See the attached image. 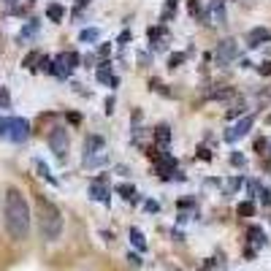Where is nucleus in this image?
I'll list each match as a JSON object with an SVG mask.
<instances>
[{"label": "nucleus", "instance_id": "24", "mask_svg": "<svg viewBox=\"0 0 271 271\" xmlns=\"http://www.w3.org/2000/svg\"><path fill=\"white\" fill-rule=\"evenodd\" d=\"M179 62H185V54H182V52H179V54H171L168 65H171V68H177V65H179Z\"/></svg>", "mask_w": 271, "mask_h": 271}, {"label": "nucleus", "instance_id": "27", "mask_svg": "<svg viewBox=\"0 0 271 271\" xmlns=\"http://www.w3.org/2000/svg\"><path fill=\"white\" fill-rule=\"evenodd\" d=\"M230 163H233V165H244V157L242 155H233V157H230Z\"/></svg>", "mask_w": 271, "mask_h": 271}, {"label": "nucleus", "instance_id": "5", "mask_svg": "<svg viewBox=\"0 0 271 271\" xmlns=\"http://www.w3.org/2000/svg\"><path fill=\"white\" fill-rule=\"evenodd\" d=\"M239 57V44L233 38H225V41L217 44V49H214V60H217V65H228V62H233Z\"/></svg>", "mask_w": 271, "mask_h": 271}, {"label": "nucleus", "instance_id": "28", "mask_svg": "<svg viewBox=\"0 0 271 271\" xmlns=\"http://www.w3.org/2000/svg\"><path fill=\"white\" fill-rule=\"evenodd\" d=\"M84 3H90V0H79V6H84Z\"/></svg>", "mask_w": 271, "mask_h": 271}, {"label": "nucleus", "instance_id": "25", "mask_svg": "<svg viewBox=\"0 0 271 271\" xmlns=\"http://www.w3.org/2000/svg\"><path fill=\"white\" fill-rule=\"evenodd\" d=\"M38 57H41V54H38V52H33V54H27V60H25V65H27V68H33V62H36Z\"/></svg>", "mask_w": 271, "mask_h": 271}, {"label": "nucleus", "instance_id": "21", "mask_svg": "<svg viewBox=\"0 0 271 271\" xmlns=\"http://www.w3.org/2000/svg\"><path fill=\"white\" fill-rule=\"evenodd\" d=\"M117 193L122 195V198H127V201H130V198L136 195V190H133L130 185H117Z\"/></svg>", "mask_w": 271, "mask_h": 271}, {"label": "nucleus", "instance_id": "1", "mask_svg": "<svg viewBox=\"0 0 271 271\" xmlns=\"http://www.w3.org/2000/svg\"><path fill=\"white\" fill-rule=\"evenodd\" d=\"M6 230L14 242H22L30 233V206L17 187L6 190Z\"/></svg>", "mask_w": 271, "mask_h": 271}, {"label": "nucleus", "instance_id": "3", "mask_svg": "<svg viewBox=\"0 0 271 271\" xmlns=\"http://www.w3.org/2000/svg\"><path fill=\"white\" fill-rule=\"evenodd\" d=\"M0 136L14 141V144H22L30 136V122L22 117H6V119H0Z\"/></svg>", "mask_w": 271, "mask_h": 271}, {"label": "nucleus", "instance_id": "19", "mask_svg": "<svg viewBox=\"0 0 271 271\" xmlns=\"http://www.w3.org/2000/svg\"><path fill=\"white\" fill-rule=\"evenodd\" d=\"M157 141H160V144L165 147V144H168V141H171V133H168V125H160V127H157Z\"/></svg>", "mask_w": 271, "mask_h": 271}, {"label": "nucleus", "instance_id": "18", "mask_svg": "<svg viewBox=\"0 0 271 271\" xmlns=\"http://www.w3.org/2000/svg\"><path fill=\"white\" fill-rule=\"evenodd\" d=\"M250 239H252V244H266V233H263L260 228H250Z\"/></svg>", "mask_w": 271, "mask_h": 271}, {"label": "nucleus", "instance_id": "4", "mask_svg": "<svg viewBox=\"0 0 271 271\" xmlns=\"http://www.w3.org/2000/svg\"><path fill=\"white\" fill-rule=\"evenodd\" d=\"M106 163V144L100 136H90L84 141V165H100Z\"/></svg>", "mask_w": 271, "mask_h": 271}, {"label": "nucleus", "instance_id": "6", "mask_svg": "<svg viewBox=\"0 0 271 271\" xmlns=\"http://www.w3.org/2000/svg\"><path fill=\"white\" fill-rule=\"evenodd\" d=\"M76 65H79V54L76 52L60 54V57L54 60V65H52V74H57L60 79H65V76H71V71H74Z\"/></svg>", "mask_w": 271, "mask_h": 271}, {"label": "nucleus", "instance_id": "17", "mask_svg": "<svg viewBox=\"0 0 271 271\" xmlns=\"http://www.w3.org/2000/svg\"><path fill=\"white\" fill-rule=\"evenodd\" d=\"M239 214H242V217H252V214H255V204L252 201H242V204H239Z\"/></svg>", "mask_w": 271, "mask_h": 271}, {"label": "nucleus", "instance_id": "10", "mask_svg": "<svg viewBox=\"0 0 271 271\" xmlns=\"http://www.w3.org/2000/svg\"><path fill=\"white\" fill-rule=\"evenodd\" d=\"M174 168H177V160H174L171 155H163V157H157V174L160 177H171Z\"/></svg>", "mask_w": 271, "mask_h": 271}, {"label": "nucleus", "instance_id": "2", "mask_svg": "<svg viewBox=\"0 0 271 271\" xmlns=\"http://www.w3.org/2000/svg\"><path fill=\"white\" fill-rule=\"evenodd\" d=\"M38 220H41V236L46 242H57L62 233V214L52 201H46L41 195L38 198Z\"/></svg>", "mask_w": 271, "mask_h": 271}, {"label": "nucleus", "instance_id": "8", "mask_svg": "<svg viewBox=\"0 0 271 271\" xmlns=\"http://www.w3.org/2000/svg\"><path fill=\"white\" fill-rule=\"evenodd\" d=\"M252 122H255V117H250V114L242 117V119H239V122H236L233 127H230L228 133H225V141H239V139H244V136L250 133Z\"/></svg>", "mask_w": 271, "mask_h": 271}, {"label": "nucleus", "instance_id": "22", "mask_svg": "<svg viewBox=\"0 0 271 271\" xmlns=\"http://www.w3.org/2000/svg\"><path fill=\"white\" fill-rule=\"evenodd\" d=\"M36 30H38V22H30V25H27V27L19 33V41H25V38H30V36L36 33Z\"/></svg>", "mask_w": 271, "mask_h": 271}, {"label": "nucleus", "instance_id": "14", "mask_svg": "<svg viewBox=\"0 0 271 271\" xmlns=\"http://www.w3.org/2000/svg\"><path fill=\"white\" fill-rule=\"evenodd\" d=\"M130 242H133V247H136V250H141V252H144V250H147L144 233H141V230H139V228H130Z\"/></svg>", "mask_w": 271, "mask_h": 271}, {"label": "nucleus", "instance_id": "26", "mask_svg": "<svg viewBox=\"0 0 271 271\" xmlns=\"http://www.w3.org/2000/svg\"><path fill=\"white\" fill-rule=\"evenodd\" d=\"M260 195H263V204H266V206H268V204H271V193H268V190H266V187H260Z\"/></svg>", "mask_w": 271, "mask_h": 271}, {"label": "nucleus", "instance_id": "23", "mask_svg": "<svg viewBox=\"0 0 271 271\" xmlns=\"http://www.w3.org/2000/svg\"><path fill=\"white\" fill-rule=\"evenodd\" d=\"M9 103H11L9 90H6V87H0V109H9Z\"/></svg>", "mask_w": 271, "mask_h": 271}, {"label": "nucleus", "instance_id": "20", "mask_svg": "<svg viewBox=\"0 0 271 271\" xmlns=\"http://www.w3.org/2000/svg\"><path fill=\"white\" fill-rule=\"evenodd\" d=\"M36 168H38V174H41V177H44V179H49V182H52V185H54V177H52V174H49V168H46V163H44V160H36Z\"/></svg>", "mask_w": 271, "mask_h": 271}, {"label": "nucleus", "instance_id": "11", "mask_svg": "<svg viewBox=\"0 0 271 271\" xmlns=\"http://www.w3.org/2000/svg\"><path fill=\"white\" fill-rule=\"evenodd\" d=\"M90 195H92V201L109 204V187H106V185H100V182H95V185L90 187Z\"/></svg>", "mask_w": 271, "mask_h": 271}, {"label": "nucleus", "instance_id": "13", "mask_svg": "<svg viewBox=\"0 0 271 271\" xmlns=\"http://www.w3.org/2000/svg\"><path fill=\"white\" fill-rule=\"evenodd\" d=\"M98 38H100V30L98 27H87V30L79 33V41H84V44H95Z\"/></svg>", "mask_w": 271, "mask_h": 271}, {"label": "nucleus", "instance_id": "12", "mask_svg": "<svg viewBox=\"0 0 271 271\" xmlns=\"http://www.w3.org/2000/svg\"><path fill=\"white\" fill-rule=\"evenodd\" d=\"M212 19L217 25H225V6H222V0H214L212 3Z\"/></svg>", "mask_w": 271, "mask_h": 271}, {"label": "nucleus", "instance_id": "7", "mask_svg": "<svg viewBox=\"0 0 271 271\" xmlns=\"http://www.w3.org/2000/svg\"><path fill=\"white\" fill-rule=\"evenodd\" d=\"M49 147H52V152L60 157V160H65V155H68V133H65V127H54V130L49 133Z\"/></svg>", "mask_w": 271, "mask_h": 271}, {"label": "nucleus", "instance_id": "15", "mask_svg": "<svg viewBox=\"0 0 271 271\" xmlns=\"http://www.w3.org/2000/svg\"><path fill=\"white\" fill-rule=\"evenodd\" d=\"M46 17H49L52 22H60L62 17H65V9H62L60 3H52L49 9H46Z\"/></svg>", "mask_w": 271, "mask_h": 271}, {"label": "nucleus", "instance_id": "16", "mask_svg": "<svg viewBox=\"0 0 271 271\" xmlns=\"http://www.w3.org/2000/svg\"><path fill=\"white\" fill-rule=\"evenodd\" d=\"M98 82L100 84H117V79H114V74H111L106 65H103V68H98Z\"/></svg>", "mask_w": 271, "mask_h": 271}, {"label": "nucleus", "instance_id": "9", "mask_svg": "<svg viewBox=\"0 0 271 271\" xmlns=\"http://www.w3.org/2000/svg\"><path fill=\"white\" fill-rule=\"evenodd\" d=\"M260 41H271V33L266 27H255V30L247 33V44L250 46H260Z\"/></svg>", "mask_w": 271, "mask_h": 271}]
</instances>
